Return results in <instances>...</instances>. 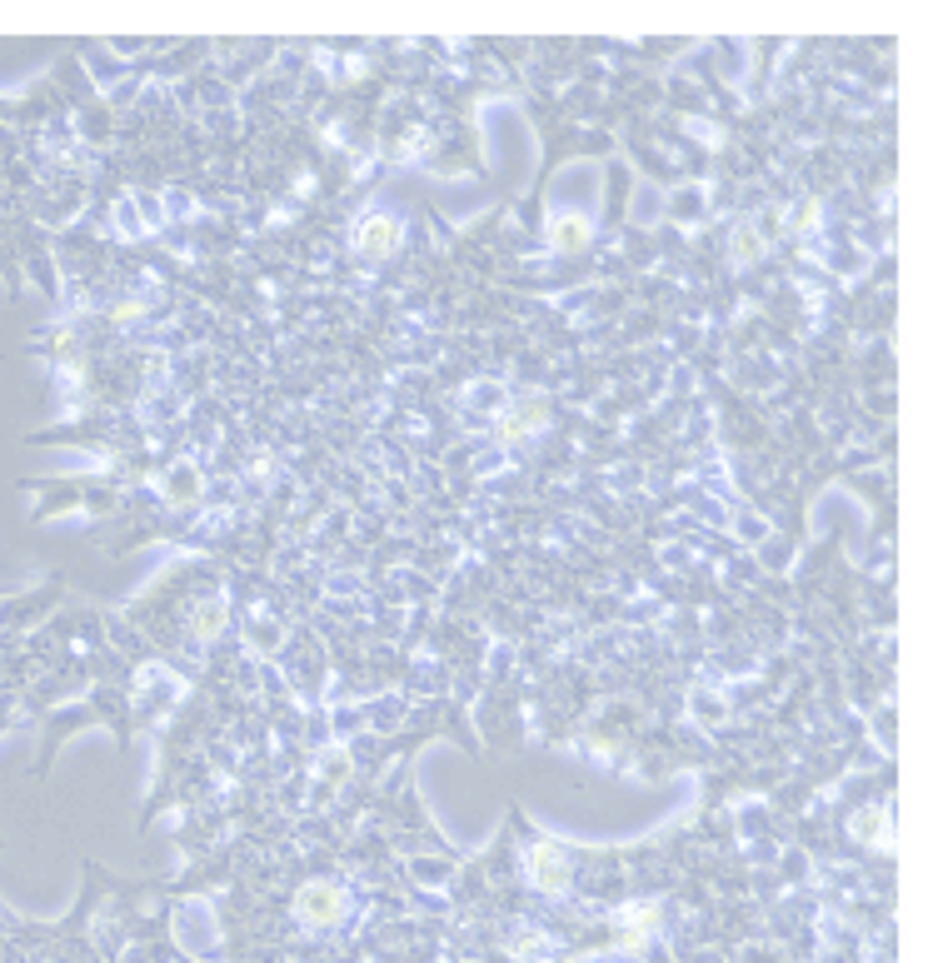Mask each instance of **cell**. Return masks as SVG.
<instances>
[{"label":"cell","instance_id":"cell-1","mask_svg":"<svg viewBox=\"0 0 943 963\" xmlns=\"http://www.w3.org/2000/svg\"><path fill=\"white\" fill-rule=\"evenodd\" d=\"M300 924H310V929H330V924H340V914H345V894H340V884H330V879H315V884H305L300 889Z\"/></svg>","mask_w":943,"mask_h":963},{"label":"cell","instance_id":"cell-2","mask_svg":"<svg viewBox=\"0 0 943 963\" xmlns=\"http://www.w3.org/2000/svg\"><path fill=\"white\" fill-rule=\"evenodd\" d=\"M529 874H534V884H539V889H564V884H569V859H564V849H559L554 839L534 844V854H529Z\"/></svg>","mask_w":943,"mask_h":963},{"label":"cell","instance_id":"cell-3","mask_svg":"<svg viewBox=\"0 0 943 963\" xmlns=\"http://www.w3.org/2000/svg\"><path fill=\"white\" fill-rule=\"evenodd\" d=\"M355 245H360L365 255H390V250L400 245V220H395V215H365L360 230H355Z\"/></svg>","mask_w":943,"mask_h":963},{"label":"cell","instance_id":"cell-4","mask_svg":"<svg viewBox=\"0 0 943 963\" xmlns=\"http://www.w3.org/2000/svg\"><path fill=\"white\" fill-rule=\"evenodd\" d=\"M544 420H549V405H544V400H524V405H519V410L499 425V435H504V440H524V435H529V430H539Z\"/></svg>","mask_w":943,"mask_h":963},{"label":"cell","instance_id":"cell-5","mask_svg":"<svg viewBox=\"0 0 943 963\" xmlns=\"http://www.w3.org/2000/svg\"><path fill=\"white\" fill-rule=\"evenodd\" d=\"M549 240H554L559 250H579V245H589V220H584V215H559L554 230H549Z\"/></svg>","mask_w":943,"mask_h":963},{"label":"cell","instance_id":"cell-6","mask_svg":"<svg viewBox=\"0 0 943 963\" xmlns=\"http://www.w3.org/2000/svg\"><path fill=\"white\" fill-rule=\"evenodd\" d=\"M220 629H225V604H205V609L195 614V624H190V634H195L200 644H205V639H215Z\"/></svg>","mask_w":943,"mask_h":963},{"label":"cell","instance_id":"cell-7","mask_svg":"<svg viewBox=\"0 0 943 963\" xmlns=\"http://www.w3.org/2000/svg\"><path fill=\"white\" fill-rule=\"evenodd\" d=\"M854 829H859V839H864V844H884V809H879V804H869V809L854 819Z\"/></svg>","mask_w":943,"mask_h":963},{"label":"cell","instance_id":"cell-8","mask_svg":"<svg viewBox=\"0 0 943 963\" xmlns=\"http://www.w3.org/2000/svg\"><path fill=\"white\" fill-rule=\"evenodd\" d=\"M654 929V909H629L624 914V944H639Z\"/></svg>","mask_w":943,"mask_h":963},{"label":"cell","instance_id":"cell-9","mask_svg":"<svg viewBox=\"0 0 943 963\" xmlns=\"http://www.w3.org/2000/svg\"><path fill=\"white\" fill-rule=\"evenodd\" d=\"M759 255V240H754V230H739L734 235V260H754Z\"/></svg>","mask_w":943,"mask_h":963}]
</instances>
